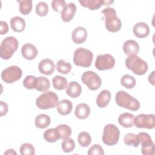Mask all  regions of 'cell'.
<instances>
[{"label": "cell", "mask_w": 155, "mask_h": 155, "mask_svg": "<svg viewBox=\"0 0 155 155\" xmlns=\"http://www.w3.org/2000/svg\"><path fill=\"white\" fill-rule=\"evenodd\" d=\"M59 102L58 95L51 91H46L41 94L36 100V106L42 110L54 108Z\"/></svg>", "instance_id": "5"}, {"label": "cell", "mask_w": 155, "mask_h": 155, "mask_svg": "<svg viewBox=\"0 0 155 155\" xmlns=\"http://www.w3.org/2000/svg\"><path fill=\"white\" fill-rule=\"evenodd\" d=\"M37 85V78L33 75L27 76L23 81V85L27 89H34Z\"/></svg>", "instance_id": "36"}, {"label": "cell", "mask_w": 155, "mask_h": 155, "mask_svg": "<svg viewBox=\"0 0 155 155\" xmlns=\"http://www.w3.org/2000/svg\"><path fill=\"white\" fill-rule=\"evenodd\" d=\"M38 69L41 73L45 75H50L54 71L55 65L52 60L44 59L39 63Z\"/></svg>", "instance_id": "13"}, {"label": "cell", "mask_w": 155, "mask_h": 155, "mask_svg": "<svg viewBox=\"0 0 155 155\" xmlns=\"http://www.w3.org/2000/svg\"><path fill=\"white\" fill-rule=\"evenodd\" d=\"M125 65L134 74L143 75L147 73L148 66L146 61L136 54L130 55L125 59Z\"/></svg>", "instance_id": "3"}, {"label": "cell", "mask_w": 155, "mask_h": 155, "mask_svg": "<svg viewBox=\"0 0 155 155\" xmlns=\"http://www.w3.org/2000/svg\"><path fill=\"white\" fill-rule=\"evenodd\" d=\"M66 5L64 0H53L51 2V7L56 12H61Z\"/></svg>", "instance_id": "40"}, {"label": "cell", "mask_w": 155, "mask_h": 155, "mask_svg": "<svg viewBox=\"0 0 155 155\" xmlns=\"http://www.w3.org/2000/svg\"><path fill=\"white\" fill-rule=\"evenodd\" d=\"M38 50L36 47L29 43L25 44L21 48V53L22 56L27 60H33L38 55Z\"/></svg>", "instance_id": "16"}, {"label": "cell", "mask_w": 155, "mask_h": 155, "mask_svg": "<svg viewBox=\"0 0 155 155\" xmlns=\"http://www.w3.org/2000/svg\"><path fill=\"white\" fill-rule=\"evenodd\" d=\"M55 128L59 139H66L69 138L71 134V128L66 124L59 125Z\"/></svg>", "instance_id": "27"}, {"label": "cell", "mask_w": 155, "mask_h": 155, "mask_svg": "<svg viewBox=\"0 0 155 155\" xmlns=\"http://www.w3.org/2000/svg\"><path fill=\"white\" fill-rule=\"evenodd\" d=\"M8 111V105L7 104L1 101V116H3L6 114Z\"/></svg>", "instance_id": "43"}, {"label": "cell", "mask_w": 155, "mask_h": 155, "mask_svg": "<svg viewBox=\"0 0 155 155\" xmlns=\"http://www.w3.org/2000/svg\"><path fill=\"white\" fill-rule=\"evenodd\" d=\"M19 2V9L21 14L26 15L29 14L32 9L31 0H22L18 1Z\"/></svg>", "instance_id": "30"}, {"label": "cell", "mask_w": 155, "mask_h": 155, "mask_svg": "<svg viewBox=\"0 0 155 155\" xmlns=\"http://www.w3.org/2000/svg\"><path fill=\"white\" fill-rule=\"evenodd\" d=\"M61 147L62 150L65 153L71 152L74 150L75 148L74 141L73 139H71L70 137L64 139L61 143Z\"/></svg>", "instance_id": "37"}, {"label": "cell", "mask_w": 155, "mask_h": 155, "mask_svg": "<svg viewBox=\"0 0 155 155\" xmlns=\"http://www.w3.org/2000/svg\"><path fill=\"white\" fill-rule=\"evenodd\" d=\"M81 81L90 90L93 91L99 89L102 84L99 76L92 71H85L81 76Z\"/></svg>", "instance_id": "8"}, {"label": "cell", "mask_w": 155, "mask_h": 155, "mask_svg": "<svg viewBox=\"0 0 155 155\" xmlns=\"http://www.w3.org/2000/svg\"><path fill=\"white\" fill-rule=\"evenodd\" d=\"M21 155H33L35 153L34 147L29 143H24L20 147Z\"/></svg>", "instance_id": "39"}, {"label": "cell", "mask_w": 155, "mask_h": 155, "mask_svg": "<svg viewBox=\"0 0 155 155\" xmlns=\"http://www.w3.org/2000/svg\"><path fill=\"white\" fill-rule=\"evenodd\" d=\"M90 114V108L89 106L85 103L78 104L75 108V116L79 119H85L87 118Z\"/></svg>", "instance_id": "20"}, {"label": "cell", "mask_w": 155, "mask_h": 155, "mask_svg": "<svg viewBox=\"0 0 155 155\" xmlns=\"http://www.w3.org/2000/svg\"><path fill=\"white\" fill-rule=\"evenodd\" d=\"M134 116L130 113H123L118 117L119 124L125 128L132 127L134 125Z\"/></svg>", "instance_id": "23"}, {"label": "cell", "mask_w": 155, "mask_h": 155, "mask_svg": "<svg viewBox=\"0 0 155 155\" xmlns=\"http://www.w3.org/2000/svg\"><path fill=\"white\" fill-rule=\"evenodd\" d=\"M58 112L63 116L70 114L73 108L71 102L68 99H63L58 102L56 106Z\"/></svg>", "instance_id": "22"}, {"label": "cell", "mask_w": 155, "mask_h": 155, "mask_svg": "<svg viewBox=\"0 0 155 155\" xmlns=\"http://www.w3.org/2000/svg\"><path fill=\"white\" fill-rule=\"evenodd\" d=\"M48 6L45 2L40 1L36 5V13L40 16H45L48 12Z\"/></svg>", "instance_id": "38"}, {"label": "cell", "mask_w": 155, "mask_h": 155, "mask_svg": "<svg viewBox=\"0 0 155 155\" xmlns=\"http://www.w3.org/2000/svg\"><path fill=\"white\" fill-rule=\"evenodd\" d=\"M139 144L142 145L141 152L143 155L154 154V144L148 133L140 132L137 134Z\"/></svg>", "instance_id": "10"}, {"label": "cell", "mask_w": 155, "mask_h": 155, "mask_svg": "<svg viewBox=\"0 0 155 155\" xmlns=\"http://www.w3.org/2000/svg\"><path fill=\"white\" fill-rule=\"evenodd\" d=\"M115 65V59L110 54H99L96 57L94 65L99 70H110Z\"/></svg>", "instance_id": "12"}, {"label": "cell", "mask_w": 155, "mask_h": 155, "mask_svg": "<svg viewBox=\"0 0 155 155\" xmlns=\"http://www.w3.org/2000/svg\"><path fill=\"white\" fill-rule=\"evenodd\" d=\"M124 52L128 56L137 54L139 51V45L136 41L130 39L126 41L123 45Z\"/></svg>", "instance_id": "18"}, {"label": "cell", "mask_w": 155, "mask_h": 155, "mask_svg": "<svg viewBox=\"0 0 155 155\" xmlns=\"http://www.w3.org/2000/svg\"><path fill=\"white\" fill-rule=\"evenodd\" d=\"M8 31V26L6 22L1 21L0 22V34H6Z\"/></svg>", "instance_id": "42"}, {"label": "cell", "mask_w": 155, "mask_h": 155, "mask_svg": "<svg viewBox=\"0 0 155 155\" xmlns=\"http://www.w3.org/2000/svg\"><path fill=\"white\" fill-rule=\"evenodd\" d=\"M88 36L87 30L82 27H78L74 29L71 34L73 41L77 44H81L84 42Z\"/></svg>", "instance_id": "14"}, {"label": "cell", "mask_w": 155, "mask_h": 155, "mask_svg": "<svg viewBox=\"0 0 155 155\" xmlns=\"http://www.w3.org/2000/svg\"><path fill=\"white\" fill-rule=\"evenodd\" d=\"M87 154L88 155H93V154L104 155V151L103 150V148L100 145L94 144V145H92L88 149Z\"/></svg>", "instance_id": "41"}, {"label": "cell", "mask_w": 155, "mask_h": 155, "mask_svg": "<svg viewBox=\"0 0 155 155\" xmlns=\"http://www.w3.org/2000/svg\"><path fill=\"white\" fill-rule=\"evenodd\" d=\"M18 41L13 36L5 38L0 46V56L2 59H9L13 53L17 50L18 47Z\"/></svg>", "instance_id": "4"}, {"label": "cell", "mask_w": 155, "mask_h": 155, "mask_svg": "<svg viewBox=\"0 0 155 155\" xmlns=\"http://www.w3.org/2000/svg\"><path fill=\"white\" fill-rule=\"evenodd\" d=\"M111 99V93L108 90H103L97 95L96 104L99 108L107 107Z\"/></svg>", "instance_id": "21"}, {"label": "cell", "mask_w": 155, "mask_h": 155, "mask_svg": "<svg viewBox=\"0 0 155 155\" xmlns=\"http://www.w3.org/2000/svg\"><path fill=\"white\" fill-rule=\"evenodd\" d=\"M124 143L128 146H133L134 147H137L139 145V139L137 135L128 133L124 136Z\"/></svg>", "instance_id": "31"}, {"label": "cell", "mask_w": 155, "mask_h": 155, "mask_svg": "<svg viewBox=\"0 0 155 155\" xmlns=\"http://www.w3.org/2000/svg\"><path fill=\"white\" fill-rule=\"evenodd\" d=\"M82 92L81 85L76 81L70 82L67 87L66 93L72 98L79 97Z\"/></svg>", "instance_id": "19"}, {"label": "cell", "mask_w": 155, "mask_h": 155, "mask_svg": "<svg viewBox=\"0 0 155 155\" xmlns=\"http://www.w3.org/2000/svg\"><path fill=\"white\" fill-rule=\"evenodd\" d=\"M76 6L74 3L70 2L66 5L61 12V18L64 22H69L73 18L76 12Z\"/></svg>", "instance_id": "17"}, {"label": "cell", "mask_w": 155, "mask_h": 155, "mask_svg": "<svg viewBox=\"0 0 155 155\" xmlns=\"http://www.w3.org/2000/svg\"><path fill=\"white\" fill-rule=\"evenodd\" d=\"M5 154H8V155H9V154H15V155H16L17 153H16V151H15L14 150H13V149H8V150H7L4 153V155Z\"/></svg>", "instance_id": "45"}, {"label": "cell", "mask_w": 155, "mask_h": 155, "mask_svg": "<svg viewBox=\"0 0 155 155\" xmlns=\"http://www.w3.org/2000/svg\"><path fill=\"white\" fill-rule=\"evenodd\" d=\"M93 58V53L86 48H77L73 55V62L77 66L88 67L91 65Z\"/></svg>", "instance_id": "6"}, {"label": "cell", "mask_w": 155, "mask_h": 155, "mask_svg": "<svg viewBox=\"0 0 155 155\" xmlns=\"http://www.w3.org/2000/svg\"><path fill=\"white\" fill-rule=\"evenodd\" d=\"M57 71L62 74H68L71 70V65L70 62H65L63 59H60L56 63Z\"/></svg>", "instance_id": "32"}, {"label": "cell", "mask_w": 155, "mask_h": 155, "mask_svg": "<svg viewBox=\"0 0 155 155\" xmlns=\"http://www.w3.org/2000/svg\"><path fill=\"white\" fill-rule=\"evenodd\" d=\"M134 125L139 128L153 129L155 126L154 115L153 114H140L134 119Z\"/></svg>", "instance_id": "11"}, {"label": "cell", "mask_w": 155, "mask_h": 155, "mask_svg": "<svg viewBox=\"0 0 155 155\" xmlns=\"http://www.w3.org/2000/svg\"><path fill=\"white\" fill-rule=\"evenodd\" d=\"M120 131L114 124H109L104 128L102 139L103 142L108 146L116 145L119 139Z\"/></svg>", "instance_id": "7"}, {"label": "cell", "mask_w": 155, "mask_h": 155, "mask_svg": "<svg viewBox=\"0 0 155 155\" xmlns=\"http://www.w3.org/2000/svg\"><path fill=\"white\" fill-rule=\"evenodd\" d=\"M50 87V82L48 78L44 76L37 78V85L35 89L38 91H46Z\"/></svg>", "instance_id": "29"}, {"label": "cell", "mask_w": 155, "mask_h": 155, "mask_svg": "<svg viewBox=\"0 0 155 155\" xmlns=\"http://www.w3.org/2000/svg\"><path fill=\"white\" fill-rule=\"evenodd\" d=\"M79 2L82 6L87 7L91 10L98 9L102 5H104V0H81Z\"/></svg>", "instance_id": "26"}, {"label": "cell", "mask_w": 155, "mask_h": 155, "mask_svg": "<svg viewBox=\"0 0 155 155\" xmlns=\"http://www.w3.org/2000/svg\"><path fill=\"white\" fill-rule=\"evenodd\" d=\"M134 35L139 38H144L150 34V27L148 24L143 22H137L133 27Z\"/></svg>", "instance_id": "15"}, {"label": "cell", "mask_w": 155, "mask_h": 155, "mask_svg": "<svg viewBox=\"0 0 155 155\" xmlns=\"http://www.w3.org/2000/svg\"><path fill=\"white\" fill-rule=\"evenodd\" d=\"M22 75V70L19 67L12 65L2 70L1 78L5 83L12 84L20 79Z\"/></svg>", "instance_id": "9"}, {"label": "cell", "mask_w": 155, "mask_h": 155, "mask_svg": "<svg viewBox=\"0 0 155 155\" xmlns=\"http://www.w3.org/2000/svg\"><path fill=\"white\" fill-rule=\"evenodd\" d=\"M101 13L104 15L105 27L108 31L115 33L120 30L122 27V22L117 16L116 12L114 8L106 7L101 11Z\"/></svg>", "instance_id": "1"}, {"label": "cell", "mask_w": 155, "mask_h": 155, "mask_svg": "<svg viewBox=\"0 0 155 155\" xmlns=\"http://www.w3.org/2000/svg\"><path fill=\"white\" fill-rule=\"evenodd\" d=\"M78 141L81 146L87 147L91 143V137L88 133L86 131H82L78 136Z\"/></svg>", "instance_id": "35"}, {"label": "cell", "mask_w": 155, "mask_h": 155, "mask_svg": "<svg viewBox=\"0 0 155 155\" xmlns=\"http://www.w3.org/2000/svg\"><path fill=\"white\" fill-rule=\"evenodd\" d=\"M10 26L15 32H22L25 28V21L20 16H14L10 19Z\"/></svg>", "instance_id": "24"}, {"label": "cell", "mask_w": 155, "mask_h": 155, "mask_svg": "<svg viewBox=\"0 0 155 155\" xmlns=\"http://www.w3.org/2000/svg\"><path fill=\"white\" fill-rule=\"evenodd\" d=\"M50 122L51 119L50 116L47 114H41L36 117L35 124L37 128L43 129L47 127L50 124Z\"/></svg>", "instance_id": "25"}, {"label": "cell", "mask_w": 155, "mask_h": 155, "mask_svg": "<svg viewBox=\"0 0 155 155\" xmlns=\"http://www.w3.org/2000/svg\"><path fill=\"white\" fill-rule=\"evenodd\" d=\"M44 139L50 143H53L56 142L59 137L56 132V128H50L45 131L44 133Z\"/></svg>", "instance_id": "34"}, {"label": "cell", "mask_w": 155, "mask_h": 155, "mask_svg": "<svg viewBox=\"0 0 155 155\" xmlns=\"http://www.w3.org/2000/svg\"><path fill=\"white\" fill-rule=\"evenodd\" d=\"M120 83L121 85L125 88L130 89L134 87L136 81L133 76L129 74H125L121 78Z\"/></svg>", "instance_id": "33"}, {"label": "cell", "mask_w": 155, "mask_h": 155, "mask_svg": "<svg viewBox=\"0 0 155 155\" xmlns=\"http://www.w3.org/2000/svg\"><path fill=\"white\" fill-rule=\"evenodd\" d=\"M115 101L119 107L131 111H137L140 108V104L138 100L125 91L120 90L117 91L116 94Z\"/></svg>", "instance_id": "2"}, {"label": "cell", "mask_w": 155, "mask_h": 155, "mask_svg": "<svg viewBox=\"0 0 155 155\" xmlns=\"http://www.w3.org/2000/svg\"><path fill=\"white\" fill-rule=\"evenodd\" d=\"M53 87L58 90H62L67 87V79L62 76H55L52 79Z\"/></svg>", "instance_id": "28"}, {"label": "cell", "mask_w": 155, "mask_h": 155, "mask_svg": "<svg viewBox=\"0 0 155 155\" xmlns=\"http://www.w3.org/2000/svg\"><path fill=\"white\" fill-rule=\"evenodd\" d=\"M148 81L150 83H151L152 85H154V71H153L151 74H150L148 76Z\"/></svg>", "instance_id": "44"}]
</instances>
